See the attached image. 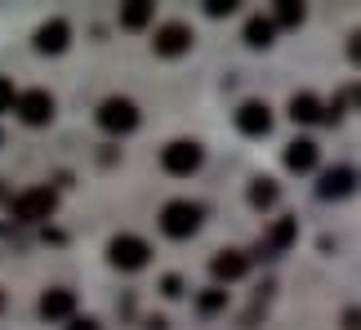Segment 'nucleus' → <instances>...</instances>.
Segmentation results:
<instances>
[{"mask_svg": "<svg viewBox=\"0 0 361 330\" xmlns=\"http://www.w3.org/2000/svg\"><path fill=\"white\" fill-rule=\"evenodd\" d=\"M201 224H205V205H197V201L178 197V201H165L161 205V232H165V237H174V241L197 237Z\"/></svg>", "mask_w": 361, "mask_h": 330, "instance_id": "1", "label": "nucleus"}, {"mask_svg": "<svg viewBox=\"0 0 361 330\" xmlns=\"http://www.w3.org/2000/svg\"><path fill=\"white\" fill-rule=\"evenodd\" d=\"M54 210H59V192L45 188V183L23 188L9 201V219H18V224H45V219H54Z\"/></svg>", "mask_w": 361, "mask_h": 330, "instance_id": "2", "label": "nucleus"}, {"mask_svg": "<svg viewBox=\"0 0 361 330\" xmlns=\"http://www.w3.org/2000/svg\"><path fill=\"white\" fill-rule=\"evenodd\" d=\"M94 121H99L103 134H116V139H121V134H134L143 116H138V103H134V99H121V94H112V99L99 103Z\"/></svg>", "mask_w": 361, "mask_h": 330, "instance_id": "3", "label": "nucleus"}, {"mask_svg": "<svg viewBox=\"0 0 361 330\" xmlns=\"http://www.w3.org/2000/svg\"><path fill=\"white\" fill-rule=\"evenodd\" d=\"M107 264L121 268V272H138V268L152 264V245L143 237H134V232H116L107 241Z\"/></svg>", "mask_w": 361, "mask_h": 330, "instance_id": "4", "label": "nucleus"}, {"mask_svg": "<svg viewBox=\"0 0 361 330\" xmlns=\"http://www.w3.org/2000/svg\"><path fill=\"white\" fill-rule=\"evenodd\" d=\"M201 161H205V147H201L197 139H174V143H165V147H161V170H165V174H174V178L197 174V170H201Z\"/></svg>", "mask_w": 361, "mask_h": 330, "instance_id": "5", "label": "nucleus"}, {"mask_svg": "<svg viewBox=\"0 0 361 330\" xmlns=\"http://www.w3.org/2000/svg\"><path fill=\"white\" fill-rule=\"evenodd\" d=\"M295 241H299V219L295 214H281L268 232H263V241L255 245V255H250V259H281Z\"/></svg>", "mask_w": 361, "mask_h": 330, "instance_id": "6", "label": "nucleus"}, {"mask_svg": "<svg viewBox=\"0 0 361 330\" xmlns=\"http://www.w3.org/2000/svg\"><path fill=\"white\" fill-rule=\"evenodd\" d=\"M13 112H18L23 126H49L54 112H59V103H54L49 90H18V103H13Z\"/></svg>", "mask_w": 361, "mask_h": 330, "instance_id": "7", "label": "nucleus"}, {"mask_svg": "<svg viewBox=\"0 0 361 330\" xmlns=\"http://www.w3.org/2000/svg\"><path fill=\"white\" fill-rule=\"evenodd\" d=\"M232 121H237V130L245 134V139H268L272 134V107L259 103V99H245Z\"/></svg>", "mask_w": 361, "mask_h": 330, "instance_id": "8", "label": "nucleus"}, {"mask_svg": "<svg viewBox=\"0 0 361 330\" xmlns=\"http://www.w3.org/2000/svg\"><path fill=\"white\" fill-rule=\"evenodd\" d=\"M152 49L161 54V59H178V54L192 49V27L188 23H161L157 32H152Z\"/></svg>", "mask_w": 361, "mask_h": 330, "instance_id": "9", "label": "nucleus"}, {"mask_svg": "<svg viewBox=\"0 0 361 330\" xmlns=\"http://www.w3.org/2000/svg\"><path fill=\"white\" fill-rule=\"evenodd\" d=\"M361 183V174L353 170V165H335V170H326L322 174V183H317V197L322 201H343V197H353Z\"/></svg>", "mask_w": 361, "mask_h": 330, "instance_id": "10", "label": "nucleus"}, {"mask_svg": "<svg viewBox=\"0 0 361 330\" xmlns=\"http://www.w3.org/2000/svg\"><path fill=\"white\" fill-rule=\"evenodd\" d=\"M36 312H40L49 326H54V322H72V317H76V291H67V286H54V291L40 295Z\"/></svg>", "mask_w": 361, "mask_h": 330, "instance_id": "11", "label": "nucleus"}, {"mask_svg": "<svg viewBox=\"0 0 361 330\" xmlns=\"http://www.w3.org/2000/svg\"><path fill=\"white\" fill-rule=\"evenodd\" d=\"M250 264H255V259H250L245 250H219L214 259H210V277L219 281V286H232V281H241L245 272H250Z\"/></svg>", "mask_w": 361, "mask_h": 330, "instance_id": "12", "label": "nucleus"}, {"mask_svg": "<svg viewBox=\"0 0 361 330\" xmlns=\"http://www.w3.org/2000/svg\"><path fill=\"white\" fill-rule=\"evenodd\" d=\"M72 45V23L67 18H49L36 27V54H63Z\"/></svg>", "mask_w": 361, "mask_h": 330, "instance_id": "13", "label": "nucleus"}, {"mask_svg": "<svg viewBox=\"0 0 361 330\" xmlns=\"http://www.w3.org/2000/svg\"><path fill=\"white\" fill-rule=\"evenodd\" d=\"M290 121H295V126H317V121H330V112L317 94L303 90V94H290Z\"/></svg>", "mask_w": 361, "mask_h": 330, "instance_id": "14", "label": "nucleus"}, {"mask_svg": "<svg viewBox=\"0 0 361 330\" xmlns=\"http://www.w3.org/2000/svg\"><path fill=\"white\" fill-rule=\"evenodd\" d=\"M317 157H322V147H317L312 139H295V143H286V170L290 174H312L317 170Z\"/></svg>", "mask_w": 361, "mask_h": 330, "instance_id": "15", "label": "nucleus"}, {"mask_svg": "<svg viewBox=\"0 0 361 330\" xmlns=\"http://www.w3.org/2000/svg\"><path fill=\"white\" fill-rule=\"evenodd\" d=\"M245 201L255 205V210H272L276 201H281V183L268 174H259V178H250V192H245Z\"/></svg>", "mask_w": 361, "mask_h": 330, "instance_id": "16", "label": "nucleus"}, {"mask_svg": "<svg viewBox=\"0 0 361 330\" xmlns=\"http://www.w3.org/2000/svg\"><path fill=\"white\" fill-rule=\"evenodd\" d=\"M272 40H276L272 18H268V13H250V18H245V45L250 49H268Z\"/></svg>", "mask_w": 361, "mask_h": 330, "instance_id": "17", "label": "nucleus"}, {"mask_svg": "<svg viewBox=\"0 0 361 330\" xmlns=\"http://www.w3.org/2000/svg\"><path fill=\"white\" fill-rule=\"evenodd\" d=\"M152 18H157V5H147V0H130V5H121V27H125V32H143Z\"/></svg>", "mask_w": 361, "mask_h": 330, "instance_id": "18", "label": "nucleus"}, {"mask_svg": "<svg viewBox=\"0 0 361 330\" xmlns=\"http://www.w3.org/2000/svg\"><path fill=\"white\" fill-rule=\"evenodd\" d=\"M303 18H308V9L295 5V0H281V5L272 9V27L281 32V27H303Z\"/></svg>", "mask_w": 361, "mask_h": 330, "instance_id": "19", "label": "nucleus"}, {"mask_svg": "<svg viewBox=\"0 0 361 330\" xmlns=\"http://www.w3.org/2000/svg\"><path fill=\"white\" fill-rule=\"evenodd\" d=\"M224 308H228V291H224V286H210V291L197 295V312H201V317H219Z\"/></svg>", "mask_w": 361, "mask_h": 330, "instance_id": "20", "label": "nucleus"}, {"mask_svg": "<svg viewBox=\"0 0 361 330\" xmlns=\"http://www.w3.org/2000/svg\"><path fill=\"white\" fill-rule=\"evenodd\" d=\"M13 103H18V90H13V80H9V76H0V116L13 112Z\"/></svg>", "mask_w": 361, "mask_h": 330, "instance_id": "21", "label": "nucleus"}, {"mask_svg": "<svg viewBox=\"0 0 361 330\" xmlns=\"http://www.w3.org/2000/svg\"><path fill=\"white\" fill-rule=\"evenodd\" d=\"M161 295L178 299V295H183V277H178V272H165V277H161Z\"/></svg>", "mask_w": 361, "mask_h": 330, "instance_id": "22", "label": "nucleus"}, {"mask_svg": "<svg viewBox=\"0 0 361 330\" xmlns=\"http://www.w3.org/2000/svg\"><path fill=\"white\" fill-rule=\"evenodd\" d=\"M205 13L210 18H228V13H237V5L232 0H205Z\"/></svg>", "mask_w": 361, "mask_h": 330, "instance_id": "23", "label": "nucleus"}, {"mask_svg": "<svg viewBox=\"0 0 361 330\" xmlns=\"http://www.w3.org/2000/svg\"><path fill=\"white\" fill-rule=\"evenodd\" d=\"M63 330H103V326H99V317H72Z\"/></svg>", "mask_w": 361, "mask_h": 330, "instance_id": "24", "label": "nucleus"}, {"mask_svg": "<svg viewBox=\"0 0 361 330\" xmlns=\"http://www.w3.org/2000/svg\"><path fill=\"white\" fill-rule=\"evenodd\" d=\"M343 330H361V308H343Z\"/></svg>", "mask_w": 361, "mask_h": 330, "instance_id": "25", "label": "nucleus"}, {"mask_svg": "<svg viewBox=\"0 0 361 330\" xmlns=\"http://www.w3.org/2000/svg\"><path fill=\"white\" fill-rule=\"evenodd\" d=\"M348 59L361 67V27H357V32H353V40H348Z\"/></svg>", "mask_w": 361, "mask_h": 330, "instance_id": "26", "label": "nucleus"}, {"mask_svg": "<svg viewBox=\"0 0 361 330\" xmlns=\"http://www.w3.org/2000/svg\"><path fill=\"white\" fill-rule=\"evenodd\" d=\"M143 330H170V322H165V317H147Z\"/></svg>", "mask_w": 361, "mask_h": 330, "instance_id": "27", "label": "nucleus"}, {"mask_svg": "<svg viewBox=\"0 0 361 330\" xmlns=\"http://www.w3.org/2000/svg\"><path fill=\"white\" fill-rule=\"evenodd\" d=\"M0 308H5V295H0Z\"/></svg>", "mask_w": 361, "mask_h": 330, "instance_id": "28", "label": "nucleus"}, {"mask_svg": "<svg viewBox=\"0 0 361 330\" xmlns=\"http://www.w3.org/2000/svg\"><path fill=\"white\" fill-rule=\"evenodd\" d=\"M357 103H361V90H357Z\"/></svg>", "mask_w": 361, "mask_h": 330, "instance_id": "29", "label": "nucleus"}, {"mask_svg": "<svg viewBox=\"0 0 361 330\" xmlns=\"http://www.w3.org/2000/svg\"><path fill=\"white\" fill-rule=\"evenodd\" d=\"M0 143H5V134H0Z\"/></svg>", "mask_w": 361, "mask_h": 330, "instance_id": "30", "label": "nucleus"}]
</instances>
